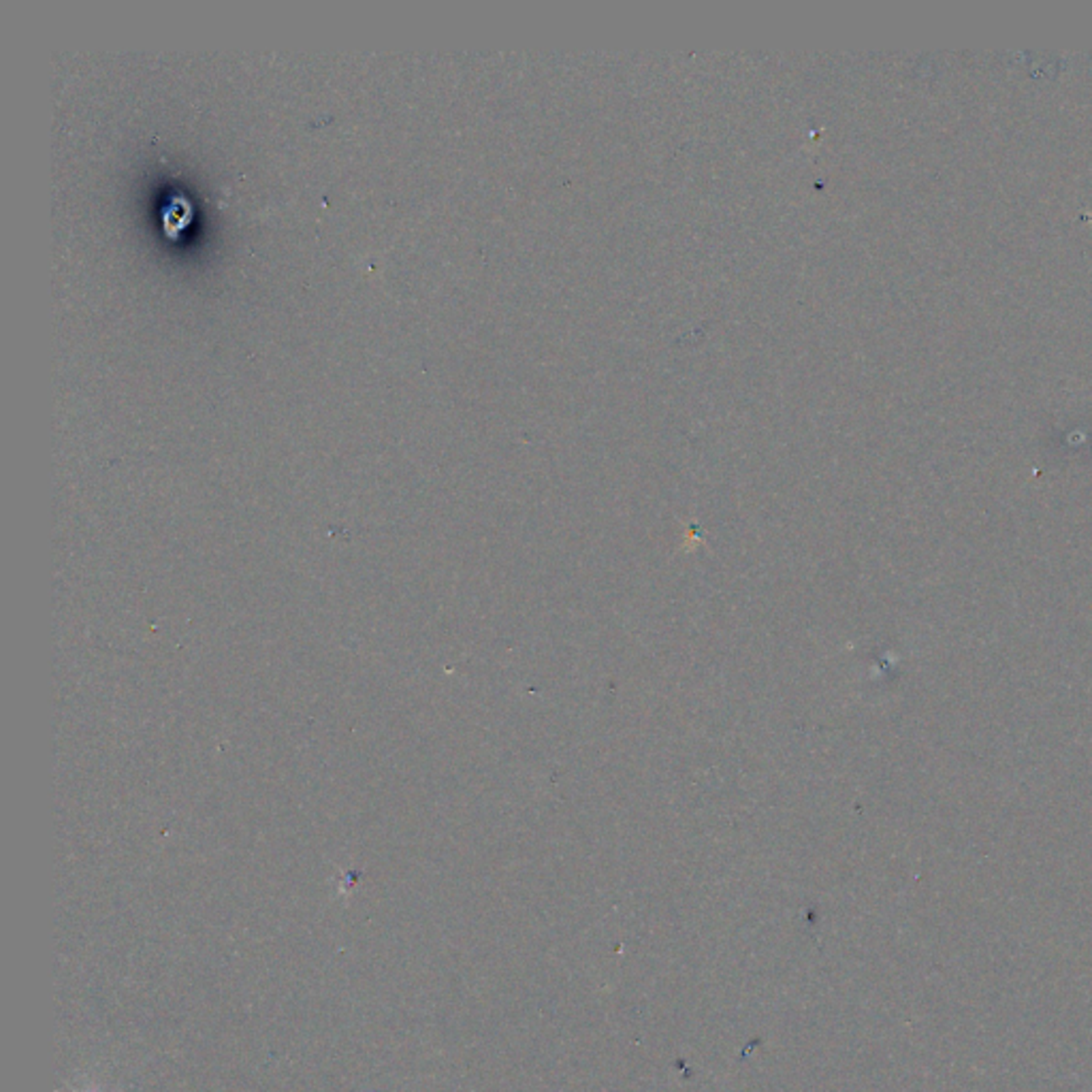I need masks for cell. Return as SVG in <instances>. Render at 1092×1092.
I'll return each instance as SVG.
<instances>
[{
  "instance_id": "1",
  "label": "cell",
  "mask_w": 1092,
  "mask_h": 1092,
  "mask_svg": "<svg viewBox=\"0 0 1092 1092\" xmlns=\"http://www.w3.org/2000/svg\"><path fill=\"white\" fill-rule=\"evenodd\" d=\"M188 218H190V203H188L184 196H178V199H174V203H171V207L167 210V214H164L167 231L178 233L179 228L188 222Z\"/></svg>"
}]
</instances>
